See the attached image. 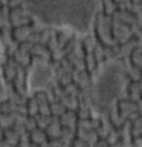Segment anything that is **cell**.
Here are the masks:
<instances>
[{"label": "cell", "mask_w": 142, "mask_h": 147, "mask_svg": "<svg viewBox=\"0 0 142 147\" xmlns=\"http://www.w3.org/2000/svg\"><path fill=\"white\" fill-rule=\"evenodd\" d=\"M25 5L43 23L80 35L92 32L98 11L96 0H25Z\"/></svg>", "instance_id": "cell-1"}, {"label": "cell", "mask_w": 142, "mask_h": 147, "mask_svg": "<svg viewBox=\"0 0 142 147\" xmlns=\"http://www.w3.org/2000/svg\"><path fill=\"white\" fill-rule=\"evenodd\" d=\"M125 74L121 63L110 60L102 64L93 78V98L101 107H110L125 89Z\"/></svg>", "instance_id": "cell-2"}]
</instances>
